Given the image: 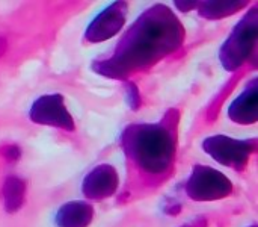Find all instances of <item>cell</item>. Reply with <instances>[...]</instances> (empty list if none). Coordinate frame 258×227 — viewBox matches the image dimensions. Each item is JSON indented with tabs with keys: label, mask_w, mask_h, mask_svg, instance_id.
<instances>
[{
	"label": "cell",
	"mask_w": 258,
	"mask_h": 227,
	"mask_svg": "<svg viewBox=\"0 0 258 227\" xmlns=\"http://www.w3.org/2000/svg\"><path fill=\"white\" fill-rule=\"evenodd\" d=\"M254 147H255V140L239 141L224 135L212 137L204 141V149L224 164L245 161L248 155L254 150Z\"/></svg>",
	"instance_id": "5b68a950"
},
{
	"label": "cell",
	"mask_w": 258,
	"mask_h": 227,
	"mask_svg": "<svg viewBox=\"0 0 258 227\" xmlns=\"http://www.w3.org/2000/svg\"><path fill=\"white\" fill-rule=\"evenodd\" d=\"M257 39V9L254 8L233 30L221 50V61L228 70L240 67L254 50Z\"/></svg>",
	"instance_id": "3957f363"
},
{
	"label": "cell",
	"mask_w": 258,
	"mask_h": 227,
	"mask_svg": "<svg viewBox=\"0 0 258 227\" xmlns=\"http://www.w3.org/2000/svg\"><path fill=\"white\" fill-rule=\"evenodd\" d=\"M124 146L148 168H162L174 153V138L162 124H135L124 132Z\"/></svg>",
	"instance_id": "7a4b0ae2"
},
{
	"label": "cell",
	"mask_w": 258,
	"mask_h": 227,
	"mask_svg": "<svg viewBox=\"0 0 258 227\" xmlns=\"http://www.w3.org/2000/svg\"><path fill=\"white\" fill-rule=\"evenodd\" d=\"M30 117L38 124H48V126H57L62 129L71 130L74 127L73 118L68 114L63 99L60 96H44L39 97L35 105L32 106Z\"/></svg>",
	"instance_id": "277c9868"
},
{
	"label": "cell",
	"mask_w": 258,
	"mask_h": 227,
	"mask_svg": "<svg viewBox=\"0 0 258 227\" xmlns=\"http://www.w3.org/2000/svg\"><path fill=\"white\" fill-rule=\"evenodd\" d=\"M245 3L242 2H210V3H204L200 6L203 15L210 17V18H216V17H222V15H230V12L237 11L240 8H243Z\"/></svg>",
	"instance_id": "ba28073f"
},
{
	"label": "cell",
	"mask_w": 258,
	"mask_h": 227,
	"mask_svg": "<svg viewBox=\"0 0 258 227\" xmlns=\"http://www.w3.org/2000/svg\"><path fill=\"white\" fill-rule=\"evenodd\" d=\"M230 118L240 124H252L257 120V88L255 80L230 106Z\"/></svg>",
	"instance_id": "52a82bcc"
},
{
	"label": "cell",
	"mask_w": 258,
	"mask_h": 227,
	"mask_svg": "<svg viewBox=\"0 0 258 227\" xmlns=\"http://www.w3.org/2000/svg\"><path fill=\"white\" fill-rule=\"evenodd\" d=\"M183 29L172 12L165 6H154L133 24L119 42L115 56L103 61L100 71L109 76H124L163 58L181 42Z\"/></svg>",
	"instance_id": "6da1fadb"
},
{
	"label": "cell",
	"mask_w": 258,
	"mask_h": 227,
	"mask_svg": "<svg viewBox=\"0 0 258 227\" xmlns=\"http://www.w3.org/2000/svg\"><path fill=\"white\" fill-rule=\"evenodd\" d=\"M127 5L116 2L106 8L100 15L89 24L86 30V38L89 41H104L115 35L124 24Z\"/></svg>",
	"instance_id": "8992f818"
}]
</instances>
